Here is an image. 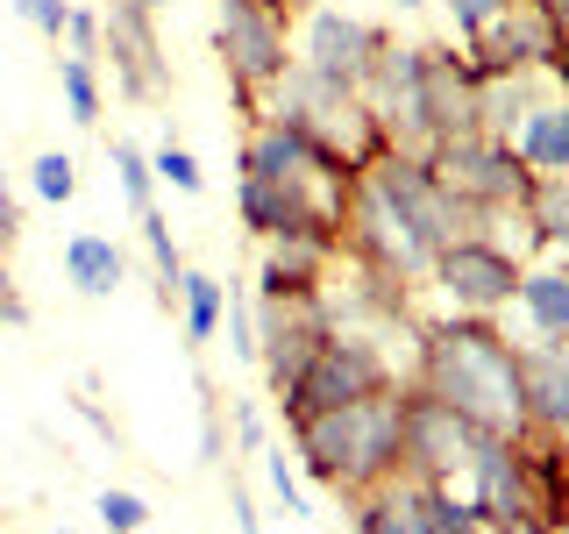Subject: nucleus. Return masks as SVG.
Returning <instances> with one entry per match:
<instances>
[{
    "label": "nucleus",
    "mask_w": 569,
    "mask_h": 534,
    "mask_svg": "<svg viewBox=\"0 0 569 534\" xmlns=\"http://www.w3.org/2000/svg\"><path fill=\"white\" fill-rule=\"evenodd\" d=\"M470 221L477 214L441 186L420 150H391L385 142V150L356 171V186H349L342 257L370 264V271H385L399 285H420L427 264H435V249L456 243Z\"/></svg>",
    "instance_id": "nucleus-1"
},
{
    "label": "nucleus",
    "mask_w": 569,
    "mask_h": 534,
    "mask_svg": "<svg viewBox=\"0 0 569 534\" xmlns=\"http://www.w3.org/2000/svg\"><path fill=\"white\" fill-rule=\"evenodd\" d=\"M420 392H435L441 406H456L477 435H527V370L520 343L498 320L477 314H441L420 328L413 378Z\"/></svg>",
    "instance_id": "nucleus-2"
},
{
    "label": "nucleus",
    "mask_w": 569,
    "mask_h": 534,
    "mask_svg": "<svg viewBox=\"0 0 569 534\" xmlns=\"http://www.w3.org/2000/svg\"><path fill=\"white\" fill-rule=\"evenodd\" d=\"M284 435H292V463L335 498L378 492L391 477H406V378L385 392H363L349 406L292 421Z\"/></svg>",
    "instance_id": "nucleus-3"
},
{
    "label": "nucleus",
    "mask_w": 569,
    "mask_h": 534,
    "mask_svg": "<svg viewBox=\"0 0 569 534\" xmlns=\"http://www.w3.org/2000/svg\"><path fill=\"white\" fill-rule=\"evenodd\" d=\"M299 14V0H213V50H221L228 79L242 100H271L292 71V36L284 22Z\"/></svg>",
    "instance_id": "nucleus-4"
},
{
    "label": "nucleus",
    "mask_w": 569,
    "mask_h": 534,
    "mask_svg": "<svg viewBox=\"0 0 569 534\" xmlns=\"http://www.w3.org/2000/svg\"><path fill=\"white\" fill-rule=\"evenodd\" d=\"M399 385V370H391V356L370 343L363 328H349V320H335V335L307 356V370H299L292 385L278 392V421H307V414H328V406H349L363 399V392H385Z\"/></svg>",
    "instance_id": "nucleus-5"
},
{
    "label": "nucleus",
    "mask_w": 569,
    "mask_h": 534,
    "mask_svg": "<svg viewBox=\"0 0 569 534\" xmlns=\"http://www.w3.org/2000/svg\"><path fill=\"white\" fill-rule=\"evenodd\" d=\"M520 271H527V264L512 257L506 243H491L485 228H462L456 243L435 249V264H427L420 285H435V299H441L449 314L491 320V314L512 307V293H520Z\"/></svg>",
    "instance_id": "nucleus-6"
},
{
    "label": "nucleus",
    "mask_w": 569,
    "mask_h": 534,
    "mask_svg": "<svg viewBox=\"0 0 569 534\" xmlns=\"http://www.w3.org/2000/svg\"><path fill=\"white\" fill-rule=\"evenodd\" d=\"M435 178L456 192L470 214H506V207H527L533 200V178L527 165H520V150L512 142H498V136H462V142H441L435 157Z\"/></svg>",
    "instance_id": "nucleus-7"
},
{
    "label": "nucleus",
    "mask_w": 569,
    "mask_h": 534,
    "mask_svg": "<svg viewBox=\"0 0 569 534\" xmlns=\"http://www.w3.org/2000/svg\"><path fill=\"white\" fill-rule=\"evenodd\" d=\"M420 136H427V157L441 142L485 136V79L470 71L462 50L420 43Z\"/></svg>",
    "instance_id": "nucleus-8"
},
{
    "label": "nucleus",
    "mask_w": 569,
    "mask_h": 534,
    "mask_svg": "<svg viewBox=\"0 0 569 534\" xmlns=\"http://www.w3.org/2000/svg\"><path fill=\"white\" fill-rule=\"evenodd\" d=\"M462 492L477 498V513L512 534H548L533 513V463H527V435H485L462 471Z\"/></svg>",
    "instance_id": "nucleus-9"
},
{
    "label": "nucleus",
    "mask_w": 569,
    "mask_h": 534,
    "mask_svg": "<svg viewBox=\"0 0 569 534\" xmlns=\"http://www.w3.org/2000/svg\"><path fill=\"white\" fill-rule=\"evenodd\" d=\"M477 442L485 435H477L456 406H441L435 392L406 385V477H413V485H462Z\"/></svg>",
    "instance_id": "nucleus-10"
},
{
    "label": "nucleus",
    "mask_w": 569,
    "mask_h": 534,
    "mask_svg": "<svg viewBox=\"0 0 569 534\" xmlns=\"http://www.w3.org/2000/svg\"><path fill=\"white\" fill-rule=\"evenodd\" d=\"M477 79H506V71H556L562 65V43H556V22H548V0H506V8L485 22L477 43H462Z\"/></svg>",
    "instance_id": "nucleus-11"
},
{
    "label": "nucleus",
    "mask_w": 569,
    "mask_h": 534,
    "mask_svg": "<svg viewBox=\"0 0 569 534\" xmlns=\"http://www.w3.org/2000/svg\"><path fill=\"white\" fill-rule=\"evenodd\" d=\"M385 43H391V36L378 22H356V14H342V8H307V29H299L292 58L307 65L313 79L356 93V86H363V71H370V58H378Z\"/></svg>",
    "instance_id": "nucleus-12"
},
{
    "label": "nucleus",
    "mask_w": 569,
    "mask_h": 534,
    "mask_svg": "<svg viewBox=\"0 0 569 534\" xmlns=\"http://www.w3.org/2000/svg\"><path fill=\"white\" fill-rule=\"evenodd\" d=\"M100 58H114V93L121 100H136V107L164 100L171 65H164V43H157V14H142L136 0H114V8L100 14Z\"/></svg>",
    "instance_id": "nucleus-13"
},
{
    "label": "nucleus",
    "mask_w": 569,
    "mask_h": 534,
    "mask_svg": "<svg viewBox=\"0 0 569 534\" xmlns=\"http://www.w3.org/2000/svg\"><path fill=\"white\" fill-rule=\"evenodd\" d=\"M328 335H335L328 293H320V299H292V307H263V299H257V364H263V378H271V399L307 370V356L328 343Z\"/></svg>",
    "instance_id": "nucleus-14"
},
{
    "label": "nucleus",
    "mask_w": 569,
    "mask_h": 534,
    "mask_svg": "<svg viewBox=\"0 0 569 534\" xmlns=\"http://www.w3.org/2000/svg\"><path fill=\"white\" fill-rule=\"evenodd\" d=\"M520 370H527V435L569 442V335L520 343Z\"/></svg>",
    "instance_id": "nucleus-15"
},
{
    "label": "nucleus",
    "mask_w": 569,
    "mask_h": 534,
    "mask_svg": "<svg viewBox=\"0 0 569 534\" xmlns=\"http://www.w3.org/2000/svg\"><path fill=\"white\" fill-rule=\"evenodd\" d=\"M512 150L533 178H569V93L548 86L541 100L527 107V121L512 129Z\"/></svg>",
    "instance_id": "nucleus-16"
},
{
    "label": "nucleus",
    "mask_w": 569,
    "mask_h": 534,
    "mask_svg": "<svg viewBox=\"0 0 569 534\" xmlns=\"http://www.w3.org/2000/svg\"><path fill=\"white\" fill-rule=\"evenodd\" d=\"M512 307L527 314L533 343H541V335H569V264H562V257H533L527 271H520Z\"/></svg>",
    "instance_id": "nucleus-17"
},
{
    "label": "nucleus",
    "mask_w": 569,
    "mask_h": 534,
    "mask_svg": "<svg viewBox=\"0 0 569 534\" xmlns=\"http://www.w3.org/2000/svg\"><path fill=\"white\" fill-rule=\"evenodd\" d=\"M64 278L79 299H114L121 278H129V257H121L114 236H100V228H79V236L64 243Z\"/></svg>",
    "instance_id": "nucleus-18"
},
{
    "label": "nucleus",
    "mask_w": 569,
    "mask_h": 534,
    "mask_svg": "<svg viewBox=\"0 0 569 534\" xmlns=\"http://www.w3.org/2000/svg\"><path fill=\"white\" fill-rule=\"evenodd\" d=\"M349 513H356V534H427L413 477H391V485H378V492H356Z\"/></svg>",
    "instance_id": "nucleus-19"
},
{
    "label": "nucleus",
    "mask_w": 569,
    "mask_h": 534,
    "mask_svg": "<svg viewBox=\"0 0 569 534\" xmlns=\"http://www.w3.org/2000/svg\"><path fill=\"white\" fill-rule=\"evenodd\" d=\"M556 86V71H506V79H485V136L512 142V129L527 121V107Z\"/></svg>",
    "instance_id": "nucleus-20"
},
{
    "label": "nucleus",
    "mask_w": 569,
    "mask_h": 534,
    "mask_svg": "<svg viewBox=\"0 0 569 534\" xmlns=\"http://www.w3.org/2000/svg\"><path fill=\"white\" fill-rule=\"evenodd\" d=\"M527 221H533V236H541V257L569 264V178H541V186H533Z\"/></svg>",
    "instance_id": "nucleus-21"
},
{
    "label": "nucleus",
    "mask_w": 569,
    "mask_h": 534,
    "mask_svg": "<svg viewBox=\"0 0 569 534\" xmlns=\"http://www.w3.org/2000/svg\"><path fill=\"white\" fill-rule=\"evenodd\" d=\"M221 307H228V285L221 278H207V271L178 278V314H186L192 343H213V335H221Z\"/></svg>",
    "instance_id": "nucleus-22"
},
{
    "label": "nucleus",
    "mask_w": 569,
    "mask_h": 534,
    "mask_svg": "<svg viewBox=\"0 0 569 534\" xmlns=\"http://www.w3.org/2000/svg\"><path fill=\"white\" fill-rule=\"evenodd\" d=\"M58 93H64V115L93 129L100 107H107V93H100V58H71V50H64V58H58Z\"/></svg>",
    "instance_id": "nucleus-23"
},
{
    "label": "nucleus",
    "mask_w": 569,
    "mask_h": 534,
    "mask_svg": "<svg viewBox=\"0 0 569 534\" xmlns=\"http://www.w3.org/2000/svg\"><path fill=\"white\" fill-rule=\"evenodd\" d=\"M136 228H142V249H150V264H157V307H171V299H178V278H186V257H178V243H171L164 207L136 214Z\"/></svg>",
    "instance_id": "nucleus-24"
},
{
    "label": "nucleus",
    "mask_w": 569,
    "mask_h": 534,
    "mask_svg": "<svg viewBox=\"0 0 569 534\" xmlns=\"http://www.w3.org/2000/svg\"><path fill=\"white\" fill-rule=\"evenodd\" d=\"M114 186L129 214H150L157 207V171H150V150H136V142H114Z\"/></svg>",
    "instance_id": "nucleus-25"
},
{
    "label": "nucleus",
    "mask_w": 569,
    "mask_h": 534,
    "mask_svg": "<svg viewBox=\"0 0 569 534\" xmlns=\"http://www.w3.org/2000/svg\"><path fill=\"white\" fill-rule=\"evenodd\" d=\"M29 192L43 207H64L71 192H79V165H71L64 150H36V165H29Z\"/></svg>",
    "instance_id": "nucleus-26"
},
{
    "label": "nucleus",
    "mask_w": 569,
    "mask_h": 534,
    "mask_svg": "<svg viewBox=\"0 0 569 534\" xmlns=\"http://www.w3.org/2000/svg\"><path fill=\"white\" fill-rule=\"evenodd\" d=\"M263 485H271V498H278V513L284 521H307V485H299V463L284 456V449H263Z\"/></svg>",
    "instance_id": "nucleus-27"
},
{
    "label": "nucleus",
    "mask_w": 569,
    "mask_h": 534,
    "mask_svg": "<svg viewBox=\"0 0 569 534\" xmlns=\"http://www.w3.org/2000/svg\"><path fill=\"white\" fill-rule=\"evenodd\" d=\"M150 171H157V186H171V192H207V171H200V157H192L186 142H157Z\"/></svg>",
    "instance_id": "nucleus-28"
},
{
    "label": "nucleus",
    "mask_w": 569,
    "mask_h": 534,
    "mask_svg": "<svg viewBox=\"0 0 569 534\" xmlns=\"http://www.w3.org/2000/svg\"><path fill=\"white\" fill-rule=\"evenodd\" d=\"M93 513H100V527H107V534H136V527H150V498L129 492V485H107V492L93 498Z\"/></svg>",
    "instance_id": "nucleus-29"
},
{
    "label": "nucleus",
    "mask_w": 569,
    "mask_h": 534,
    "mask_svg": "<svg viewBox=\"0 0 569 534\" xmlns=\"http://www.w3.org/2000/svg\"><path fill=\"white\" fill-rule=\"evenodd\" d=\"M221 320H228V349H236L242 364H257V307H249V293H242V285H228V307H221Z\"/></svg>",
    "instance_id": "nucleus-30"
},
{
    "label": "nucleus",
    "mask_w": 569,
    "mask_h": 534,
    "mask_svg": "<svg viewBox=\"0 0 569 534\" xmlns=\"http://www.w3.org/2000/svg\"><path fill=\"white\" fill-rule=\"evenodd\" d=\"M14 14L22 22H36L50 36V43H64V22H71V0H14Z\"/></svg>",
    "instance_id": "nucleus-31"
},
{
    "label": "nucleus",
    "mask_w": 569,
    "mask_h": 534,
    "mask_svg": "<svg viewBox=\"0 0 569 534\" xmlns=\"http://www.w3.org/2000/svg\"><path fill=\"white\" fill-rule=\"evenodd\" d=\"M498 8H506V0H449V22H456L462 43H477V36H485V22H491Z\"/></svg>",
    "instance_id": "nucleus-32"
},
{
    "label": "nucleus",
    "mask_w": 569,
    "mask_h": 534,
    "mask_svg": "<svg viewBox=\"0 0 569 534\" xmlns=\"http://www.w3.org/2000/svg\"><path fill=\"white\" fill-rule=\"evenodd\" d=\"M64 50H71V58H100V14H93V8H71Z\"/></svg>",
    "instance_id": "nucleus-33"
},
{
    "label": "nucleus",
    "mask_w": 569,
    "mask_h": 534,
    "mask_svg": "<svg viewBox=\"0 0 569 534\" xmlns=\"http://www.w3.org/2000/svg\"><path fill=\"white\" fill-rule=\"evenodd\" d=\"M29 307H22V293H14V278H8V257H0V328H22Z\"/></svg>",
    "instance_id": "nucleus-34"
},
{
    "label": "nucleus",
    "mask_w": 569,
    "mask_h": 534,
    "mask_svg": "<svg viewBox=\"0 0 569 534\" xmlns=\"http://www.w3.org/2000/svg\"><path fill=\"white\" fill-rule=\"evenodd\" d=\"M22 236V207H14V192L0 186V257H8V243Z\"/></svg>",
    "instance_id": "nucleus-35"
},
{
    "label": "nucleus",
    "mask_w": 569,
    "mask_h": 534,
    "mask_svg": "<svg viewBox=\"0 0 569 534\" xmlns=\"http://www.w3.org/2000/svg\"><path fill=\"white\" fill-rule=\"evenodd\" d=\"M228 513H236V534H263L257 506H249V492H228Z\"/></svg>",
    "instance_id": "nucleus-36"
},
{
    "label": "nucleus",
    "mask_w": 569,
    "mask_h": 534,
    "mask_svg": "<svg viewBox=\"0 0 569 534\" xmlns=\"http://www.w3.org/2000/svg\"><path fill=\"white\" fill-rule=\"evenodd\" d=\"M236 435H242V449H263V414H257V406L236 414Z\"/></svg>",
    "instance_id": "nucleus-37"
},
{
    "label": "nucleus",
    "mask_w": 569,
    "mask_h": 534,
    "mask_svg": "<svg viewBox=\"0 0 569 534\" xmlns=\"http://www.w3.org/2000/svg\"><path fill=\"white\" fill-rule=\"evenodd\" d=\"M548 22H556V43L569 50V0H548Z\"/></svg>",
    "instance_id": "nucleus-38"
},
{
    "label": "nucleus",
    "mask_w": 569,
    "mask_h": 534,
    "mask_svg": "<svg viewBox=\"0 0 569 534\" xmlns=\"http://www.w3.org/2000/svg\"><path fill=\"white\" fill-rule=\"evenodd\" d=\"M556 86H562V93H569V50H562V65H556Z\"/></svg>",
    "instance_id": "nucleus-39"
},
{
    "label": "nucleus",
    "mask_w": 569,
    "mask_h": 534,
    "mask_svg": "<svg viewBox=\"0 0 569 534\" xmlns=\"http://www.w3.org/2000/svg\"><path fill=\"white\" fill-rule=\"evenodd\" d=\"M136 8H142V14H164V8H171V0H136Z\"/></svg>",
    "instance_id": "nucleus-40"
},
{
    "label": "nucleus",
    "mask_w": 569,
    "mask_h": 534,
    "mask_svg": "<svg viewBox=\"0 0 569 534\" xmlns=\"http://www.w3.org/2000/svg\"><path fill=\"white\" fill-rule=\"evenodd\" d=\"M427 8V0H399V14H420Z\"/></svg>",
    "instance_id": "nucleus-41"
},
{
    "label": "nucleus",
    "mask_w": 569,
    "mask_h": 534,
    "mask_svg": "<svg viewBox=\"0 0 569 534\" xmlns=\"http://www.w3.org/2000/svg\"><path fill=\"white\" fill-rule=\"evenodd\" d=\"M100 534H107V527H100Z\"/></svg>",
    "instance_id": "nucleus-42"
}]
</instances>
